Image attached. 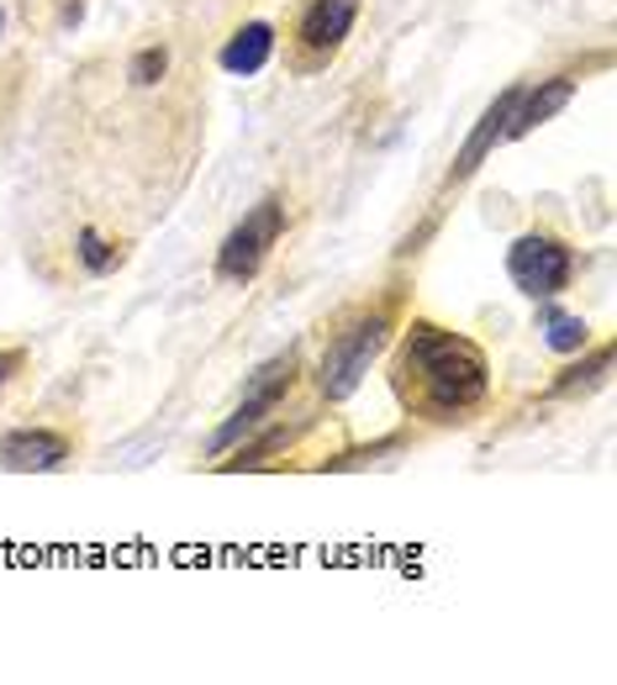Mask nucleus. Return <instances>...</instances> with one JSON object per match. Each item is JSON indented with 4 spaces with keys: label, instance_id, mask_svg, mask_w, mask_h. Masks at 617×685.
Masks as SVG:
<instances>
[{
    "label": "nucleus",
    "instance_id": "f257e3e1",
    "mask_svg": "<svg viewBox=\"0 0 617 685\" xmlns=\"http://www.w3.org/2000/svg\"><path fill=\"white\" fill-rule=\"evenodd\" d=\"M391 396L402 402L406 417L427 427H465L491 402V358L486 349L454 328L438 322H412L391 354Z\"/></svg>",
    "mask_w": 617,
    "mask_h": 685
},
{
    "label": "nucleus",
    "instance_id": "f03ea898",
    "mask_svg": "<svg viewBox=\"0 0 617 685\" xmlns=\"http://www.w3.org/2000/svg\"><path fill=\"white\" fill-rule=\"evenodd\" d=\"M385 343H391V301L354 311L349 328L328 338V354L317 364V390H322V402H349L359 385H364V375H370V364L380 358Z\"/></svg>",
    "mask_w": 617,
    "mask_h": 685
},
{
    "label": "nucleus",
    "instance_id": "7ed1b4c3",
    "mask_svg": "<svg viewBox=\"0 0 617 685\" xmlns=\"http://www.w3.org/2000/svg\"><path fill=\"white\" fill-rule=\"evenodd\" d=\"M285 227H290L285 195H264V201H254V206L243 212V222H237L233 233L222 237V248H216V264H212L216 285L259 280V269L269 264V254H275V243L285 237Z\"/></svg>",
    "mask_w": 617,
    "mask_h": 685
},
{
    "label": "nucleus",
    "instance_id": "20e7f679",
    "mask_svg": "<svg viewBox=\"0 0 617 685\" xmlns=\"http://www.w3.org/2000/svg\"><path fill=\"white\" fill-rule=\"evenodd\" d=\"M296 375H301L296 354H275L269 364H259L254 379H248V396H243L233 417H227V422L206 438V449H201V453H206V459H227L237 443H248V438H254V432H259V427L285 406V396L296 390Z\"/></svg>",
    "mask_w": 617,
    "mask_h": 685
},
{
    "label": "nucleus",
    "instance_id": "39448f33",
    "mask_svg": "<svg viewBox=\"0 0 617 685\" xmlns=\"http://www.w3.org/2000/svg\"><path fill=\"white\" fill-rule=\"evenodd\" d=\"M364 0H307L301 17L285 38V69L290 74H317L338 58V47L349 43Z\"/></svg>",
    "mask_w": 617,
    "mask_h": 685
},
{
    "label": "nucleus",
    "instance_id": "423d86ee",
    "mask_svg": "<svg viewBox=\"0 0 617 685\" xmlns=\"http://www.w3.org/2000/svg\"><path fill=\"white\" fill-rule=\"evenodd\" d=\"M507 280L518 285L528 301H554L575 280V248L554 233H522L507 248Z\"/></svg>",
    "mask_w": 617,
    "mask_h": 685
},
{
    "label": "nucleus",
    "instance_id": "0eeeda50",
    "mask_svg": "<svg viewBox=\"0 0 617 685\" xmlns=\"http://www.w3.org/2000/svg\"><path fill=\"white\" fill-rule=\"evenodd\" d=\"M74 459V438L58 427H6L0 432V470L11 474H53Z\"/></svg>",
    "mask_w": 617,
    "mask_h": 685
},
{
    "label": "nucleus",
    "instance_id": "6e6552de",
    "mask_svg": "<svg viewBox=\"0 0 617 685\" xmlns=\"http://www.w3.org/2000/svg\"><path fill=\"white\" fill-rule=\"evenodd\" d=\"M518 95H522V85H507V90L480 111V121L470 127V138L459 142V153H454V164H449V174H444V190H459L465 180H470L475 169L486 164L491 153H497L501 142H507V121H512V106H518Z\"/></svg>",
    "mask_w": 617,
    "mask_h": 685
},
{
    "label": "nucleus",
    "instance_id": "1a4fd4ad",
    "mask_svg": "<svg viewBox=\"0 0 617 685\" xmlns=\"http://www.w3.org/2000/svg\"><path fill=\"white\" fill-rule=\"evenodd\" d=\"M581 79H586V69H560V74H549V79H539V85H522L518 106H512V121H507V142L528 138L533 127H544V121L560 117L570 100H575Z\"/></svg>",
    "mask_w": 617,
    "mask_h": 685
},
{
    "label": "nucleus",
    "instance_id": "9d476101",
    "mask_svg": "<svg viewBox=\"0 0 617 685\" xmlns=\"http://www.w3.org/2000/svg\"><path fill=\"white\" fill-rule=\"evenodd\" d=\"M275 43H280V38H275L269 22H243L233 38L222 43L216 64L233 74V79H254V74H264V64L275 58Z\"/></svg>",
    "mask_w": 617,
    "mask_h": 685
},
{
    "label": "nucleus",
    "instance_id": "9b49d317",
    "mask_svg": "<svg viewBox=\"0 0 617 685\" xmlns=\"http://www.w3.org/2000/svg\"><path fill=\"white\" fill-rule=\"evenodd\" d=\"M607 375H613V349L602 343V349H581V358L575 364H565L560 370V379L544 390V402H570V396H592V390H602L607 385Z\"/></svg>",
    "mask_w": 617,
    "mask_h": 685
},
{
    "label": "nucleus",
    "instance_id": "f8f14e48",
    "mask_svg": "<svg viewBox=\"0 0 617 685\" xmlns=\"http://www.w3.org/2000/svg\"><path fill=\"white\" fill-rule=\"evenodd\" d=\"M121 259H127V248H121L117 237H106L100 227H74V264H79L91 280L117 275Z\"/></svg>",
    "mask_w": 617,
    "mask_h": 685
},
{
    "label": "nucleus",
    "instance_id": "ddd939ff",
    "mask_svg": "<svg viewBox=\"0 0 617 685\" xmlns=\"http://www.w3.org/2000/svg\"><path fill=\"white\" fill-rule=\"evenodd\" d=\"M539 332H544V349H554V354H581L592 343V328L554 301H544V311H539Z\"/></svg>",
    "mask_w": 617,
    "mask_h": 685
},
{
    "label": "nucleus",
    "instance_id": "4468645a",
    "mask_svg": "<svg viewBox=\"0 0 617 685\" xmlns=\"http://www.w3.org/2000/svg\"><path fill=\"white\" fill-rule=\"evenodd\" d=\"M269 427V422H264ZM301 427L307 422H296V427H269V432H264L259 443H237V470H259V464H269V453H280V449H290V443H296V432H301Z\"/></svg>",
    "mask_w": 617,
    "mask_h": 685
},
{
    "label": "nucleus",
    "instance_id": "2eb2a0df",
    "mask_svg": "<svg viewBox=\"0 0 617 685\" xmlns=\"http://www.w3.org/2000/svg\"><path fill=\"white\" fill-rule=\"evenodd\" d=\"M164 74H169V47L164 43H148L127 58V85H138V90H153Z\"/></svg>",
    "mask_w": 617,
    "mask_h": 685
},
{
    "label": "nucleus",
    "instance_id": "dca6fc26",
    "mask_svg": "<svg viewBox=\"0 0 617 685\" xmlns=\"http://www.w3.org/2000/svg\"><path fill=\"white\" fill-rule=\"evenodd\" d=\"M406 438L402 432H391V438H375V443H364V449H349V453H338V459H328V470H364L370 459H380V453H396Z\"/></svg>",
    "mask_w": 617,
    "mask_h": 685
},
{
    "label": "nucleus",
    "instance_id": "f3484780",
    "mask_svg": "<svg viewBox=\"0 0 617 685\" xmlns=\"http://www.w3.org/2000/svg\"><path fill=\"white\" fill-rule=\"evenodd\" d=\"M22 364H26V354H22V349H0V390L11 385V375H17Z\"/></svg>",
    "mask_w": 617,
    "mask_h": 685
},
{
    "label": "nucleus",
    "instance_id": "a211bd4d",
    "mask_svg": "<svg viewBox=\"0 0 617 685\" xmlns=\"http://www.w3.org/2000/svg\"><path fill=\"white\" fill-rule=\"evenodd\" d=\"M79 17H85V0H70V6H64V17H58V22H64V26H79Z\"/></svg>",
    "mask_w": 617,
    "mask_h": 685
},
{
    "label": "nucleus",
    "instance_id": "6ab92c4d",
    "mask_svg": "<svg viewBox=\"0 0 617 685\" xmlns=\"http://www.w3.org/2000/svg\"><path fill=\"white\" fill-rule=\"evenodd\" d=\"M0 32H6V11H0Z\"/></svg>",
    "mask_w": 617,
    "mask_h": 685
}]
</instances>
